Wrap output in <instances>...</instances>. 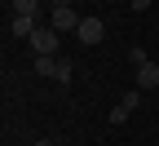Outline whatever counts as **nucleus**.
<instances>
[{
	"label": "nucleus",
	"instance_id": "1",
	"mask_svg": "<svg viewBox=\"0 0 159 146\" xmlns=\"http://www.w3.org/2000/svg\"><path fill=\"white\" fill-rule=\"evenodd\" d=\"M57 35H62V31H53V27H35V35H31L35 58L40 53H44V58H57Z\"/></svg>",
	"mask_w": 159,
	"mask_h": 146
},
{
	"label": "nucleus",
	"instance_id": "2",
	"mask_svg": "<svg viewBox=\"0 0 159 146\" xmlns=\"http://www.w3.org/2000/svg\"><path fill=\"white\" fill-rule=\"evenodd\" d=\"M80 22H84V18H80L71 5H53V22H49L53 31H80Z\"/></svg>",
	"mask_w": 159,
	"mask_h": 146
},
{
	"label": "nucleus",
	"instance_id": "3",
	"mask_svg": "<svg viewBox=\"0 0 159 146\" xmlns=\"http://www.w3.org/2000/svg\"><path fill=\"white\" fill-rule=\"evenodd\" d=\"M75 35H80V45H89V49H93V45H102V35H106V22H102V18H84Z\"/></svg>",
	"mask_w": 159,
	"mask_h": 146
},
{
	"label": "nucleus",
	"instance_id": "4",
	"mask_svg": "<svg viewBox=\"0 0 159 146\" xmlns=\"http://www.w3.org/2000/svg\"><path fill=\"white\" fill-rule=\"evenodd\" d=\"M137 102H142V89H128L124 97H119V106L111 111V124H124V120H128V115L137 111Z\"/></svg>",
	"mask_w": 159,
	"mask_h": 146
},
{
	"label": "nucleus",
	"instance_id": "5",
	"mask_svg": "<svg viewBox=\"0 0 159 146\" xmlns=\"http://www.w3.org/2000/svg\"><path fill=\"white\" fill-rule=\"evenodd\" d=\"M133 89H142V93L159 89V67H155V62H146V67H137V84H133Z\"/></svg>",
	"mask_w": 159,
	"mask_h": 146
},
{
	"label": "nucleus",
	"instance_id": "6",
	"mask_svg": "<svg viewBox=\"0 0 159 146\" xmlns=\"http://www.w3.org/2000/svg\"><path fill=\"white\" fill-rule=\"evenodd\" d=\"M35 27H40L35 18H22V13H13V22H9V35H13V40H31V35H35Z\"/></svg>",
	"mask_w": 159,
	"mask_h": 146
},
{
	"label": "nucleus",
	"instance_id": "7",
	"mask_svg": "<svg viewBox=\"0 0 159 146\" xmlns=\"http://www.w3.org/2000/svg\"><path fill=\"white\" fill-rule=\"evenodd\" d=\"M57 58H62V53H57ZM57 58H44V53H40V58L31 62V71H35V75H49V80H57Z\"/></svg>",
	"mask_w": 159,
	"mask_h": 146
},
{
	"label": "nucleus",
	"instance_id": "8",
	"mask_svg": "<svg viewBox=\"0 0 159 146\" xmlns=\"http://www.w3.org/2000/svg\"><path fill=\"white\" fill-rule=\"evenodd\" d=\"M40 9V0H13V13H22V18H35Z\"/></svg>",
	"mask_w": 159,
	"mask_h": 146
},
{
	"label": "nucleus",
	"instance_id": "9",
	"mask_svg": "<svg viewBox=\"0 0 159 146\" xmlns=\"http://www.w3.org/2000/svg\"><path fill=\"white\" fill-rule=\"evenodd\" d=\"M71 71H75V67H71V58H57V84H66Z\"/></svg>",
	"mask_w": 159,
	"mask_h": 146
},
{
	"label": "nucleus",
	"instance_id": "10",
	"mask_svg": "<svg viewBox=\"0 0 159 146\" xmlns=\"http://www.w3.org/2000/svg\"><path fill=\"white\" fill-rule=\"evenodd\" d=\"M128 62H133V67H146L150 58H146V49H142V45H133V49H128Z\"/></svg>",
	"mask_w": 159,
	"mask_h": 146
},
{
	"label": "nucleus",
	"instance_id": "11",
	"mask_svg": "<svg viewBox=\"0 0 159 146\" xmlns=\"http://www.w3.org/2000/svg\"><path fill=\"white\" fill-rule=\"evenodd\" d=\"M128 9H137V13H142V9H150V0H128Z\"/></svg>",
	"mask_w": 159,
	"mask_h": 146
},
{
	"label": "nucleus",
	"instance_id": "12",
	"mask_svg": "<svg viewBox=\"0 0 159 146\" xmlns=\"http://www.w3.org/2000/svg\"><path fill=\"white\" fill-rule=\"evenodd\" d=\"M35 146H53V142H49V137H44V142H35Z\"/></svg>",
	"mask_w": 159,
	"mask_h": 146
},
{
	"label": "nucleus",
	"instance_id": "13",
	"mask_svg": "<svg viewBox=\"0 0 159 146\" xmlns=\"http://www.w3.org/2000/svg\"><path fill=\"white\" fill-rule=\"evenodd\" d=\"M53 5H71V0H53Z\"/></svg>",
	"mask_w": 159,
	"mask_h": 146
},
{
	"label": "nucleus",
	"instance_id": "14",
	"mask_svg": "<svg viewBox=\"0 0 159 146\" xmlns=\"http://www.w3.org/2000/svg\"><path fill=\"white\" fill-rule=\"evenodd\" d=\"M124 5H128V0H124Z\"/></svg>",
	"mask_w": 159,
	"mask_h": 146
}]
</instances>
